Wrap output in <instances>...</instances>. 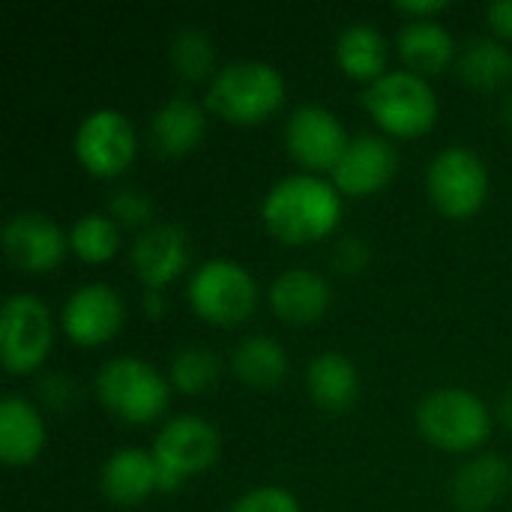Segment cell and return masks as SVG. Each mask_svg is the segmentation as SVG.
<instances>
[{"mask_svg": "<svg viewBox=\"0 0 512 512\" xmlns=\"http://www.w3.org/2000/svg\"><path fill=\"white\" fill-rule=\"evenodd\" d=\"M342 216V192L306 171V174H288L279 183L270 186V192L261 201V222L264 228L291 246H303L312 240L327 237Z\"/></svg>", "mask_w": 512, "mask_h": 512, "instance_id": "cell-1", "label": "cell"}, {"mask_svg": "<svg viewBox=\"0 0 512 512\" xmlns=\"http://www.w3.org/2000/svg\"><path fill=\"white\" fill-rule=\"evenodd\" d=\"M285 99V78L273 63L264 60H234L216 69V75L207 84L204 105L240 126L261 123L270 117Z\"/></svg>", "mask_w": 512, "mask_h": 512, "instance_id": "cell-2", "label": "cell"}, {"mask_svg": "<svg viewBox=\"0 0 512 512\" xmlns=\"http://www.w3.org/2000/svg\"><path fill=\"white\" fill-rule=\"evenodd\" d=\"M93 390L108 414L123 423L156 420L171 399V384L138 357H111L93 375Z\"/></svg>", "mask_w": 512, "mask_h": 512, "instance_id": "cell-3", "label": "cell"}, {"mask_svg": "<svg viewBox=\"0 0 512 512\" xmlns=\"http://www.w3.org/2000/svg\"><path fill=\"white\" fill-rule=\"evenodd\" d=\"M420 435L447 453H471L492 432V414L480 396L459 387H441L417 405Z\"/></svg>", "mask_w": 512, "mask_h": 512, "instance_id": "cell-4", "label": "cell"}, {"mask_svg": "<svg viewBox=\"0 0 512 512\" xmlns=\"http://www.w3.org/2000/svg\"><path fill=\"white\" fill-rule=\"evenodd\" d=\"M363 105L384 132L402 138L423 135L438 120V96L432 84L411 69L384 72L363 90Z\"/></svg>", "mask_w": 512, "mask_h": 512, "instance_id": "cell-5", "label": "cell"}, {"mask_svg": "<svg viewBox=\"0 0 512 512\" xmlns=\"http://www.w3.org/2000/svg\"><path fill=\"white\" fill-rule=\"evenodd\" d=\"M192 312L210 324L234 327L249 318L258 300L255 279L231 258H210L198 264L186 282Z\"/></svg>", "mask_w": 512, "mask_h": 512, "instance_id": "cell-6", "label": "cell"}, {"mask_svg": "<svg viewBox=\"0 0 512 512\" xmlns=\"http://www.w3.org/2000/svg\"><path fill=\"white\" fill-rule=\"evenodd\" d=\"M150 453L156 459V492H177L189 474H201L219 459V432L207 420L183 414L159 429Z\"/></svg>", "mask_w": 512, "mask_h": 512, "instance_id": "cell-7", "label": "cell"}, {"mask_svg": "<svg viewBox=\"0 0 512 512\" xmlns=\"http://www.w3.org/2000/svg\"><path fill=\"white\" fill-rule=\"evenodd\" d=\"M426 192L444 216L468 219L489 195L486 162L471 147H444L426 168Z\"/></svg>", "mask_w": 512, "mask_h": 512, "instance_id": "cell-8", "label": "cell"}, {"mask_svg": "<svg viewBox=\"0 0 512 512\" xmlns=\"http://www.w3.org/2000/svg\"><path fill=\"white\" fill-rule=\"evenodd\" d=\"M51 348L48 306L30 294H12L0 306V363L12 375L42 366Z\"/></svg>", "mask_w": 512, "mask_h": 512, "instance_id": "cell-9", "label": "cell"}, {"mask_svg": "<svg viewBox=\"0 0 512 512\" xmlns=\"http://www.w3.org/2000/svg\"><path fill=\"white\" fill-rule=\"evenodd\" d=\"M72 147L78 162L93 177H117L135 159V132L126 114L114 108H96L78 123Z\"/></svg>", "mask_w": 512, "mask_h": 512, "instance_id": "cell-10", "label": "cell"}, {"mask_svg": "<svg viewBox=\"0 0 512 512\" xmlns=\"http://www.w3.org/2000/svg\"><path fill=\"white\" fill-rule=\"evenodd\" d=\"M348 141L351 138H348L345 126L324 105L306 102V105H297L288 114V123H285V147L312 174L315 171H333L336 162L342 159Z\"/></svg>", "mask_w": 512, "mask_h": 512, "instance_id": "cell-11", "label": "cell"}, {"mask_svg": "<svg viewBox=\"0 0 512 512\" xmlns=\"http://www.w3.org/2000/svg\"><path fill=\"white\" fill-rule=\"evenodd\" d=\"M123 324V300L120 294L105 282H87L75 288L63 309H60V327L69 336V342L96 348L108 342Z\"/></svg>", "mask_w": 512, "mask_h": 512, "instance_id": "cell-12", "label": "cell"}, {"mask_svg": "<svg viewBox=\"0 0 512 512\" xmlns=\"http://www.w3.org/2000/svg\"><path fill=\"white\" fill-rule=\"evenodd\" d=\"M396 165H399V156L384 135L360 132L348 141L342 159L336 162L330 174H333V186L342 195L366 198L393 180Z\"/></svg>", "mask_w": 512, "mask_h": 512, "instance_id": "cell-13", "label": "cell"}, {"mask_svg": "<svg viewBox=\"0 0 512 512\" xmlns=\"http://www.w3.org/2000/svg\"><path fill=\"white\" fill-rule=\"evenodd\" d=\"M0 243L15 270L45 273L60 264L69 237H63V231L48 216L24 210L6 219Z\"/></svg>", "mask_w": 512, "mask_h": 512, "instance_id": "cell-14", "label": "cell"}, {"mask_svg": "<svg viewBox=\"0 0 512 512\" xmlns=\"http://www.w3.org/2000/svg\"><path fill=\"white\" fill-rule=\"evenodd\" d=\"M129 261L144 288L168 285L171 279H177L183 273V267L189 261V243H186L183 228H177L171 222H159V225L138 231V237L132 240V249H129Z\"/></svg>", "mask_w": 512, "mask_h": 512, "instance_id": "cell-15", "label": "cell"}, {"mask_svg": "<svg viewBox=\"0 0 512 512\" xmlns=\"http://www.w3.org/2000/svg\"><path fill=\"white\" fill-rule=\"evenodd\" d=\"M267 300H270V309L276 312V318H282L288 324H312L330 306V285L321 273L294 267V270L279 273L270 282Z\"/></svg>", "mask_w": 512, "mask_h": 512, "instance_id": "cell-16", "label": "cell"}, {"mask_svg": "<svg viewBox=\"0 0 512 512\" xmlns=\"http://www.w3.org/2000/svg\"><path fill=\"white\" fill-rule=\"evenodd\" d=\"M512 468L498 453L468 459L450 480V501L462 512H489L510 489Z\"/></svg>", "mask_w": 512, "mask_h": 512, "instance_id": "cell-17", "label": "cell"}, {"mask_svg": "<svg viewBox=\"0 0 512 512\" xmlns=\"http://www.w3.org/2000/svg\"><path fill=\"white\" fill-rule=\"evenodd\" d=\"M204 108L186 96V93H177L171 99H165L156 114L150 117V141H153V150L165 159H177V156H186L189 150H195L204 138Z\"/></svg>", "mask_w": 512, "mask_h": 512, "instance_id": "cell-18", "label": "cell"}, {"mask_svg": "<svg viewBox=\"0 0 512 512\" xmlns=\"http://www.w3.org/2000/svg\"><path fill=\"white\" fill-rule=\"evenodd\" d=\"M102 495L117 507H135L156 492V459L141 447L114 450L99 474Z\"/></svg>", "mask_w": 512, "mask_h": 512, "instance_id": "cell-19", "label": "cell"}, {"mask_svg": "<svg viewBox=\"0 0 512 512\" xmlns=\"http://www.w3.org/2000/svg\"><path fill=\"white\" fill-rule=\"evenodd\" d=\"M45 444V426L39 411L21 396H3L0 402V462L9 468L30 465Z\"/></svg>", "mask_w": 512, "mask_h": 512, "instance_id": "cell-20", "label": "cell"}, {"mask_svg": "<svg viewBox=\"0 0 512 512\" xmlns=\"http://www.w3.org/2000/svg\"><path fill=\"white\" fill-rule=\"evenodd\" d=\"M306 390L321 411H345L360 396V375L339 351H321L306 366Z\"/></svg>", "mask_w": 512, "mask_h": 512, "instance_id": "cell-21", "label": "cell"}, {"mask_svg": "<svg viewBox=\"0 0 512 512\" xmlns=\"http://www.w3.org/2000/svg\"><path fill=\"white\" fill-rule=\"evenodd\" d=\"M396 48H399V57L408 63V69L417 75L441 72L456 60V42L450 30L438 24L435 18L405 21L396 36Z\"/></svg>", "mask_w": 512, "mask_h": 512, "instance_id": "cell-22", "label": "cell"}, {"mask_svg": "<svg viewBox=\"0 0 512 512\" xmlns=\"http://www.w3.org/2000/svg\"><path fill=\"white\" fill-rule=\"evenodd\" d=\"M231 372L252 390H270L288 375L285 348L264 333H252L231 348Z\"/></svg>", "mask_w": 512, "mask_h": 512, "instance_id": "cell-23", "label": "cell"}, {"mask_svg": "<svg viewBox=\"0 0 512 512\" xmlns=\"http://www.w3.org/2000/svg\"><path fill=\"white\" fill-rule=\"evenodd\" d=\"M336 63L357 81H378L387 66V36L372 21L348 24L336 39Z\"/></svg>", "mask_w": 512, "mask_h": 512, "instance_id": "cell-24", "label": "cell"}, {"mask_svg": "<svg viewBox=\"0 0 512 512\" xmlns=\"http://www.w3.org/2000/svg\"><path fill=\"white\" fill-rule=\"evenodd\" d=\"M459 75L477 90H498L510 84L512 51L495 36H474L459 51Z\"/></svg>", "mask_w": 512, "mask_h": 512, "instance_id": "cell-25", "label": "cell"}, {"mask_svg": "<svg viewBox=\"0 0 512 512\" xmlns=\"http://www.w3.org/2000/svg\"><path fill=\"white\" fill-rule=\"evenodd\" d=\"M69 246L87 264L111 261L120 249V225L111 216L84 213L69 228Z\"/></svg>", "mask_w": 512, "mask_h": 512, "instance_id": "cell-26", "label": "cell"}, {"mask_svg": "<svg viewBox=\"0 0 512 512\" xmlns=\"http://www.w3.org/2000/svg\"><path fill=\"white\" fill-rule=\"evenodd\" d=\"M168 57L171 66L177 69L180 78L186 81H201L213 72L216 66V45L210 42V36L198 27H180L171 36L168 45ZM216 75V72H213Z\"/></svg>", "mask_w": 512, "mask_h": 512, "instance_id": "cell-27", "label": "cell"}, {"mask_svg": "<svg viewBox=\"0 0 512 512\" xmlns=\"http://www.w3.org/2000/svg\"><path fill=\"white\" fill-rule=\"evenodd\" d=\"M219 378V357L210 351V348H201V345H189V348H180L174 357H171V366H168V381L171 387H177L180 393H189V396H198L204 390H210Z\"/></svg>", "mask_w": 512, "mask_h": 512, "instance_id": "cell-28", "label": "cell"}, {"mask_svg": "<svg viewBox=\"0 0 512 512\" xmlns=\"http://www.w3.org/2000/svg\"><path fill=\"white\" fill-rule=\"evenodd\" d=\"M108 216L117 222V225H126V228H150V216H153V204L150 198L141 192V189H117L108 201Z\"/></svg>", "mask_w": 512, "mask_h": 512, "instance_id": "cell-29", "label": "cell"}, {"mask_svg": "<svg viewBox=\"0 0 512 512\" xmlns=\"http://www.w3.org/2000/svg\"><path fill=\"white\" fill-rule=\"evenodd\" d=\"M228 512H300V504L288 489L261 486V489H252V492L240 495Z\"/></svg>", "mask_w": 512, "mask_h": 512, "instance_id": "cell-30", "label": "cell"}, {"mask_svg": "<svg viewBox=\"0 0 512 512\" xmlns=\"http://www.w3.org/2000/svg\"><path fill=\"white\" fill-rule=\"evenodd\" d=\"M75 393H78L75 381L69 375H60V372H48V375H42L36 381V396H39L42 408H48V411L69 408L72 399H75Z\"/></svg>", "mask_w": 512, "mask_h": 512, "instance_id": "cell-31", "label": "cell"}, {"mask_svg": "<svg viewBox=\"0 0 512 512\" xmlns=\"http://www.w3.org/2000/svg\"><path fill=\"white\" fill-rule=\"evenodd\" d=\"M330 261L339 273H360L369 264V243L363 237H342L333 246Z\"/></svg>", "mask_w": 512, "mask_h": 512, "instance_id": "cell-32", "label": "cell"}, {"mask_svg": "<svg viewBox=\"0 0 512 512\" xmlns=\"http://www.w3.org/2000/svg\"><path fill=\"white\" fill-rule=\"evenodd\" d=\"M486 21L495 39H512V0H495L486 9Z\"/></svg>", "mask_w": 512, "mask_h": 512, "instance_id": "cell-33", "label": "cell"}, {"mask_svg": "<svg viewBox=\"0 0 512 512\" xmlns=\"http://www.w3.org/2000/svg\"><path fill=\"white\" fill-rule=\"evenodd\" d=\"M447 9V0H399L396 12L408 15V21H426Z\"/></svg>", "mask_w": 512, "mask_h": 512, "instance_id": "cell-34", "label": "cell"}, {"mask_svg": "<svg viewBox=\"0 0 512 512\" xmlns=\"http://www.w3.org/2000/svg\"><path fill=\"white\" fill-rule=\"evenodd\" d=\"M165 309H168V300H165L162 288H144V294H141V312L147 318H162Z\"/></svg>", "mask_w": 512, "mask_h": 512, "instance_id": "cell-35", "label": "cell"}, {"mask_svg": "<svg viewBox=\"0 0 512 512\" xmlns=\"http://www.w3.org/2000/svg\"><path fill=\"white\" fill-rule=\"evenodd\" d=\"M498 417H501V423L512 429V390L507 396H501V402H498Z\"/></svg>", "mask_w": 512, "mask_h": 512, "instance_id": "cell-36", "label": "cell"}, {"mask_svg": "<svg viewBox=\"0 0 512 512\" xmlns=\"http://www.w3.org/2000/svg\"><path fill=\"white\" fill-rule=\"evenodd\" d=\"M501 120H504V123L512 129V93H507V96H504V102H501Z\"/></svg>", "mask_w": 512, "mask_h": 512, "instance_id": "cell-37", "label": "cell"}, {"mask_svg": "<svg viewBox=\"0 0 512 512\" xmlns=\"http://www.w3.org/2000/svg\"><path fill=\"white\" fill-rule=\"evenodd\" d=\"M510 489H512V477H510Z\"/></svg>", "mask_w": 512, "mask_h": 512, "instance_id": "cell-38", "label": "cell"}]
</instances>
